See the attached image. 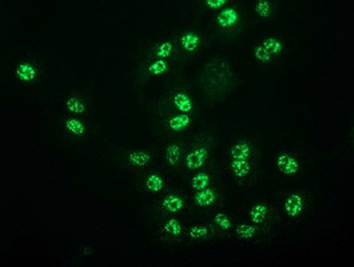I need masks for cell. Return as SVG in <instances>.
Returning <instances> with one entry per match:
<instances>
[{
  "instance_id": "cell-3",
  "label": "cell",
  "mask_w": 354,
  "mask_h": 267,
  "mask_svg": "<svg viewBox=\"0 0 354 267\" xmlns=\"http://www.w3.org/2000/svg\"><path fill=\"white\" fill-rule=\"evenodd\" d=\"M239 14L234 7H226L216 16V26L221 30H230L238 23Z\"/></svg>"
},
{
  "instance_id": "cell-4",
  "label": "cell",
  "mask_w": 354,
  "mask_h": 267,
  "mask_svg": "<svg viewBox=\"0 0 354 267\" xmlns=\"http://www.w3.org/2000/svg\"><path fill=\"white\" fill-rule=\"evenodd\" d=\"M305 200L302 195L299 194H290L286 198L285 204H283V210H285L286 215L290 218H297L301 215V212L304 211Z\"/></svg>"
},
{
  "instance_id": "cell-11",
  "label": "cell",
  "mask_w": 354,
  "mask_h": 267,
  "mask_svg": "<svg viewBox=\"0 0 354 267\" xmlns=\"http://www.w3.org/2000/svg\"><path fill=\"white\" fill-rule=\"evenodd\" d=\"M150 161H151V155L143 150H135L129 154V163L134 167L147 166Z\"/></svg>"
},
{
  "instance_id": "cell-29",
  "label": "cell",
  "mask_w": 354,
  "mask_h": 267,
  "mask_svg": "<svg viewBox=\"0 0 354 267\" xmlns=\"http://www.w3.org/2000/svg\"><path fill=\"white\" fill-rule=\"evenodd\" d=\"M205 4H206L209 8L216 9L222 8L223 5L227 4V1H225V0H207V1H205Z\"/></svg>"
},
{
  "instance_id": "cell-10",
  "label": "cell",
  "mask_w": 354,
  "mask_h": 267,
  "mask_svg": "<svg viewBox=\"0 0 354 267\" xmlns=\"http://www.w3.org/2000/svg\"><path fill=\"white\" fill-rule=\"evenodd\" d=\"M180 157H182V151H180V146L178 143H171L170 146L166 148V162H167L171 167H179Z\"/></svg>"
},
{
  "instance_id": "cell-25",
  "label": "cell",
  "mask_w": 354,
  "mask_h": 267,
  "mask_svg": "<svg viewBox=\"0 0 354 267\" xmlns=\"http://www.w3.org/2000/svg\"><path fill=\"white\" fill-rule=\"evenodd\" d=\"M173 54V43L171 42H162L155 46L154 48V55L162 59H166Z\"/></svg>"
},
{
  "instance_id": "cell-28",
  "label": "cell",
  "mask_w": 354,
  "mask_h": 267,
  "mask_svg": "<svg viewBox=\"0 0 354 267\" xmlns=\"http://www.w3.org/2000/svg\"><path fill=\"white\" fill-rule=\"evenodd\" d=\"M214 222H215V225L223 231L229 230L231 227V219L227 217L226 214H223V212H218L215 217H214Z\"/></svg>"
},
{
  "instance_id": "cell-1",
  "label": "cell",
  "mask_w": 354,
  "mask_h": 267,
  "mask_svg": "<svg viewBox=\"0 0 354 267\" xmlns=\"http://www.w3.org/2000/svg\"><path fill=\"white\" fill-rule=\"evenodd\" d=\"M276 165L282 175L294 176L298 174L299 163L298 161H297V158H295L293 154H289V152H281L280 155L277 157Z\"/></svg>"
},
{
  "instance_id": "cell-13",
  "label": "cell",
  "mask_w": 354,
  "mask_h": 267,
  "mask_svg": "<svg viewBox=\"0 0 354 267\" xmlns=\"http://www.w3.org/2000/svg\"><path fill=\"white\" fill-rule=\"evenodd\" d=\"M201 44V36L195 33H186L180 36V46L183 47V50L194 52Z\"/></svg>"
},
{
  "instance_id": "cell-18",
  "label": "cell",
  "mask_w": 354,
  "mask_h": 267,
  "mask_svg": "<svg viewBox=\"0 0 354 267\" xmlns=\"http://www.w3.org/2000/svg\"><path fill=\"white\" fill-rule=\"evenodd\" d=\"M262 47L263 48H266L267 52L273 56V55H277V54H280V52H282V50H283V43L281 42L278 37L270 36L263 40Z\"/></svg>"
},
{
  "instance_id": "cell-17",
  "label": "cell",
  "mask_w": 354,
  "mask_h": 267,
  "mask_svg": "<svg viewBox=\"0 0 354 267\" xmlns=\"http://www.w3.org/2000/svg\"><path fill=\"white\" fill-rule=\"evenodd\" d=\"M66 106H67V110L72 114H76V115H82L86 112V104L84 101L78 97H71L66 100Z\"/></svg>"
},
{
  "instance_id": "cell-27",
  "label": "cell",
  "mask_w": 354,
  "mask_h": 267,
  "mask_svg": "<svg viewBox=\"0 0 354 267\" xmlns=\"http://www.w3.org/2000/svg\"><path fill=\"white\" fill-rule=\"evenodd\" d=\"M254 56L259 63H263V65H267V63L272 62V55L267 52L266 48H263L262 44H259L254 48Z\"/></svg>"
},
{
  "instance_id": "cell-19",
  "label": "cell",
  "mask_w": 354,
  "mask_h": 267,
  "mask_svg": "<svg viewBox=\"0 0 354 267\" xmlns=\"http://www.w3.org/2000/svg\"><path fill=\"white\" fill-rule=\"evenodd\" d=\"M66 130L69 131L70 134L72 135H76V136H82L86 129H84V125L82 122L76 118H70V119L66 120Z\"/></svg>"
},
{
  "instance_id": "cell-2",
  "label": "cell",
  "mask_w": 354,
  "mask_h": 267,
  "mask_svg": "<svg viewBox=\"0 0 354 267\" xmlns=\"http://www.w3.org/2000/svg\"><path fill=\"white\" fill-rule=\"evenodd\" d=\"M253 152L254 150L251 143L248 142V140H238L230 148L229 157H230V161H238V159H241V161H250Z\"/></svg>"
},
{
  "instance_id": "cell-23",
  "label": "cell",
  "mask_w": 354,
  "mask_h": 267,
  "mask_svg": "<svg viewBox=\"0 0 354 267\" xmlns=\"http://www.w3.org/2000/svg\"><path fill=\"white\" fill-rule=\"evenodd\" d=\"M148 74L151 75H163L166 74L167 71H169V65H167V62L165 59H158V60H154L151 65L148 66Z\"/></svg>"
},
{
  "instance_id": "cell-24",
  "label": "cell",
  "mask_w": 354,
  "mask_h": 267,
  "mask_svg": "<svg viewBox=\"0 0 354 267\" xmlns=\"http://www.w3.org/2000/svg\"><path fill=\"white\" fill-rule=\"evenodd\" d=\"M235 233L242 239H253L257 234V229L251 225H239Z\"/></svg>"
},
{
  "instance_id": "cell-12",
  "label": "cell",
  "mask_w": 354,
  "mask_h": 267,
  "mask_svg": "<svg viewBox=\"0 0 354 267\" xmlns=\"http://www.w3.org/2000/svg\"><path fill=\"white\" fill-rule=\"evenodd\" d=\"M191 123V119H190L189 114H179V115H174L173 118H170L169 120V127H170L173 131L175 133H179V131H183L190 126Z\"/></svg>"
},
{
  "instance_id": "cell-22",
  "label": "cell",
  "mask_w": 354,
  "mask_h": 267,
  "mask_svg": "<svg viewBox=\"0 0 354 267\" xmlns=\"http://www.w3.org/2000/svg\"><path fill=\"white\" fill-rule=\"evenodd\" d=\"M212 234L210 229L207 226L195 225L189 230V236L191 239H206L209 235Z\"/></svg>"
},
{
  "instance_id": "cell-5",
  "label": "cell",
  "mask_w": 354,
  "mask_h": 267,
  "mask_svg": "<svg viewBox=\"0 0 354 267\" xmlns=\"http://www.w3.org/2000/svg\"><path fill=\"white\" fill-rule=\"evenodd\" d=\"M207 159V150L205 147L194 148L193 151L189 152V155L186 158V166L187 170H197L199 167L205 165Z\"/></svg>"
},
{
  "instance_id": "cell-15",
  "label": "cell",
  "mask_w": 354,
  "mask_h": 267,
  "mask_svg": "<svg viewBox=\"0 0 354 267\" xmlns=\"http://www.w3.org/2000/svg\"><path fill=\"white\" fill-rule=\"evenodd\" d=\"M267 218V207L263 203H257L254 204L250 210V219L254 225H261L266 221Z\"/></svg>"
},
{
  "instance_id": "cell-6",
  "label": "cell",
  "mask_w": 354,
  "mask_h": 267,
  "mask_svg": "<svg viewBox=\"0 0 354 267\" xmlns=\"http://www.w3.org/2000/svg\"><path fill=\"white\" fill-rule=\"evenodd\" d=\"M230 171L231 174L239 180L246 179L251 171H253V162L251 161H230Z\"/></svg>"
},
{
  "instance_id": "cell-26",
  "label": "cell",
  "mask_w": 354,
  "mask_h": 267,
  "mask_svg": "<svg viewBox=\"0 0 354 267\" xmlns=\"http://www.w3.org/2000/svg\"><path fill=\"white\" fill-rule=\"evenodd\" d=\"M163 231L170 236H178L182 233V226L177 219H170V221L166 222L165 226H163Z\"/></svg>"
},
{
  "instance_id": "cell-14",
  "label": "cell",
  "mask_w": 354,
  "mask_h": 267,
  "mask_svg": "<svg viewBox=\"0 0 354 267\" xmlns=\"http://www.w3.org/2000/svg\"><path fill=\"white\" fill-rule=\"evenodd\" d=\"M184 206V202L183 199L178 197V195H169V197H166L163 203H162V207L165 208L166 211L169 212H179Z\"/></svg>"
},
{
  "instance_id": "cell-16",
  "label": "cell",
  "mask_w": 354,
  "mask_h": 267,
  "mask_svg": "<svg viewBox=\"0 0 354 267\" xmlns=\"http://www.w3.org/2000/svg\"><path fill=\"white\" fill-rule=\"evenodd\" d=\"M144 186H146V189H147L150 193H159V191H162L163 187H165V180H163V178H162L159 174H155V172H154V174H150V175L147 176Z\"/></svg>"
},
{
  "instance_id": "cell-21",
  "label": "cell",
  "mask_w": 354,
  "mask_h": 267,
  "mask_svg": "<svg viewBox=\"0 0 354 267\" xmlns=\"http://www.w3.org/2000/svg\"><path fill=\"white\" fill-rule=\"evenodd\" d=\"M255 12L259 18L262 19H267L270 15H272V11H273V3L272 1H266V0H259L255 3Z\"/></svg>"
},
{
  "instance_id": "cell-9",
  "label": "cell",
  "mask_w": 354,
  "mask_h": 267,
  "mask_svg": "<svg viewBox=\"0 0 354 267\" xmlns=\"http://www.w3.org/2000/svg\"><path fill=\"white\" fill-rule=\"evenodd\" d=\"M173 101H174L175 107L183 114H189L194 108L193 101H191L189 95H186L184 92H177L173 97Z\"/></svg>"
},
{
  "instance_id": "cell-20",
  "label": "cell",
  "mask_w": 354,
  "mask_h": 267,
  "mask_svg": "<svg viewBox=\"0 0 354 267\" xmlns=\"http://www.w3.org/2000/svg\"><path fill=\"white\" fill-rule=\"evenodd\" d=\"M210 182H212V179H210V175L207 172H198L197 175L193 176V179H191V186H193L194 190L199 191V190L207 189Z\"/></svg>"
},
{
  "instance_id": "cell-7",
  "label": "cell",
  "mask_w": 354,
  "mask_h": 267,
  "mask_svg": "<svg viewBox=\"0 0 354 267\" xmlns=\"http://www.w3.org/2000/svg\"><path fill=\"white\" fill-rule=\"evenodd\" d=\"M16 75H18L19 80L22 83H33L36 79L37 71L31 63L28 62H22L20 65L16 67Z\"/></svg>"
},
{
  "instance_id": "cell-8",
  "label": "cell",
  "mask_w": 354,
  "mask_h": 267,
  "mask_svg": "<svg viewBox=\"0 0 354 267\" xmlns=\"http://www.w3.org/2000/svg\"><path fill=\"white\" fill-rule=\"evenodd\" d=\"M216 191L214 189H203L199 190L195 197H194V200L197 203L199 207H209L212 206V203L216 200Z\"/></svg>"
}]
</instances>
